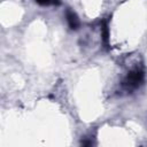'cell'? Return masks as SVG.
Listing matches in <instances>:
<instances>
[{
  "label": "cell",
  "instance_id": "cell-1",
  "mask_svg": "<svg viewBox=\"0 0 147 147\" xmlns=\"http://www.w3.org/2000/svg\"><path fill=\"white\" fill-rule=\"evenodd\" d=\"M145 80V72L141 68H134L127 72L125 78L122 82V87L126 92H132L139 88Z\"/></svg>",
  "mask_w": 147,
  "mask_h": 147
},
{
  "label": "cell",
  "instance_id": "cell-2",
  "mask_svg": "<svg viewBox=\"0 0 147 147\" xmlns=\"http://www.w3.org/2000/svg\"><path fill=\"white\" fill-rule=\"evenodd\" d=\"M65 18H67L68 25L71 30H77L79 28V18H78L77 14L74 10H71L70 8H68L65 10Z\"/></svg>",
  "mask_w": 147,
  "mask_h": 147
},
{
  "label": "cell",
  "instance_id": "cell-3",
  "mask_svg": "<svg viewBox=\"0 0 147 147\" xmlns=\"http://www.w3.org/2000/svg\"><path fill=\"white\" fill-rule=\"evenodd\" d=\"M101 41L103 47L108 49L109 48V28L106 21L102 23V26H101Z\"/></svg>",
  "mask_w": 147,
  "mask_h": 147
},
{
  "label": "cell",
  "instance_id": "cell-4",
  "mask_svg": "<svg viewBox=\"0 0 147 147\" xmlns=\"http://www.w3.org/2000/svg\"><path fill=\"white\" fill-rule=\"evenodd\" d=\"M39 5L42 6H49V5H59V0H34Z\"/></svg>",
  "mask_w": 147,
  "mask_h": 147
}]
</instances>
